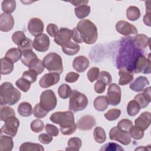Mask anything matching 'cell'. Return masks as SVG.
I'll use <instances>...</instances> for the list:
<instances>
[{
	"label": "cell",
	"mask_w": 151,
	"mask_h": 151,
	"mask_svg": "<svg viewBox=\"0 0 151 151\" xmlns=\"http://www.w3.org/2000/svg\"><path fill=\"white\" fill-rule=\"evenodd\" d=\"M131 38L126 37L120 42L116 63L117 68H125L133 72L134 63L139 55L143 54V51L135 45Z\"/></svg>",
	"instance_id": "obj_1"
},
{
	"label": "cell",
	"mask_w": 151,
	"mask_h": 151,
	"mask_svg": "<svg viewBox=\"0 0 151 151\" xmlns=\"http://www.w3.org/2000/svg\"><path fill=\"white\" fill-rule=\"evenodd\" d=\"M50 120L60 125L61 132L64 135L73 134L77 128L74 122V114L70 110L54 113L50 116Z\"/></svg>",
	"instance_id": "obj_2"
},
{
	"label": "cell",
	"mask_w": 151,
	"mask_h": 151,
	"mask_svg": "<svg viewBox=\"0 0 151 151\" xmlns=\"http://www.w3.org/2000/svg\"><path fill=\"white\" fill-rule=\"evenodd\" d=\"M83 42L87 44H93L96 42L98 32L96 26L88 19L80 21L76 27Z\"/></svg>",
	"instance_id": "obj_3"
},
{
	"label": "cell",
	"mask_w": 151,
	"mask_h": 151,
	"mask_svg": "<svg viewBox=\"0 0 151 151\" xmlns=\"http://www.w3.org/2000/svg\"><path fill=\"white\" fill-rule=\"evenodd\" d=\"M21 99L20 91L9 82L3 83L0 87L1 105L12 106L16 104Z\"/></svg>",
	"instance_id": "obj_4"
},
{
	"label": "cell",
	"mask_w": 151,
	"mask_h": 151,
	"mask_svg": "<svg viewBox=\"0 0 151 151\" xmlns=\"http://www.w3.org/2000/svg\"><path fill=\"white\" fill-rule=\"evenodd\" d=\"M44 67L52 73L61 74L63 71L61 57L55 52H50L45 55L43 59Z\"/></svg>",
	"instance_id": "obj_5"
},
{
	"label": "cell",
	"mask_w": 151,
	"mask_h": 151,
	"mask_svg": "<svg viewBox=\"0 0 151 151\" xmlns=\"http://www.w3.org/2000/svg\"><path fill=\"white\" fill-rule=\"evenodd\" d=\"M88 104V99L86 96L76 90H74L70 97L69 109L76 112L84 110Z\"/></svg>",
	"instance_id": "obj_6"
},
{
	"label": "cell",
	"mask_w": 151,
	"mask_h": 151,
	"mask_svg": "<svg viewBox=\"0 0 151 151\" xmlns=\"http://www.w3.org/2000/svg\"><path fill=\"white\" fill-rule=\"evenodd\" d=\"M40 104L42 108L48 111L55 109L57 104V97L52 90L44 91L40 96Z\"/></svg>",
	"instance_id": "obj_7"
},
{
	"label": "cell",
	"mask_w": 151,
	"mask_h": 151,
	"mask_svg": "<svg viewBox=\"0 0 151 151\" xmlns=\"http://www.w3.org/2000/svg\"><path fill=\"white\" fill-rule=\"evenodd\" d=\"M133 72L136 74L140 73L150 74L151 73L150 54H149L147 58L142 54L136 58L133 64Z\"/></svg>",
	"instance_id": "obj_8"
},
{
	"label": "cell",
	"mask_w": 151,
	"mask_h": 151,
	"mask_svg": "<svg viewBox=\"0 0 151 151\" xmlns=\"http://www.w3.org/2000/svg\"><path fill=\"white\" fill-rule=\"evenodd\" d=\"M109 137L111 140H116L123 145H128L131 142L129 132L120 129L117 126L112 127L109 132Z\"/></svg>",
	"instance_id": "obj_9"
},
{
	"label": "cell",
	"mask_w": 151,
	"mask_h": 151,
	"mask_svg": "<svg viewBox=\"0 0 151 151\" xmlns=\"http://www.w3.org/2000/svg\"><path fill=\"white\" fill-rule=\"evenodd\" d=\"M4 122L5 123L1 129V134L4 133L11 137L15 136L19 126V120L15 116H12Z\"/></svg>",
	"instance_id": "obj_10"
},
{
	"label": "cell",
	"mask_w": 151,
	"mask_h": 151,
	"mask_svg": "<svg viewBox=\"0 0 151 151\" xmlns=\"http://www.w3.org/2000/svg\"><path fill=\"white\" fill-rule=\"evenodd\" d=\"M122 92L120 87L116 83L111 84L107 89L106 96L109 104L116 106L120 103Z\"/></svg>",
	"instance_id": "obj_11"
},
{
	"label": "cell",
	"mask_w": 151,
	"mask_h": 151,
	"mask_svg": "<svg viewBox=\"0 0 151 151\" xmlns=\"http://www.w3.org/2000/svg\"><path fill=\"white\" fill-rule=\"evenodd\" d=\"M116 29L120 34L124 36H136L138 31L136 27L125 21H119L116 24Z\"/></svg>",
	"instance_id": "obj_12"
},
{
	"label": "cell",
	"mask_w": 151,
	"mask_h": 151,
	"mask_svg": "<svg viewBox=\"0 0 151 151\" xmlns=\"http://www.w3.org/2000/svg\"><path fill=\"white\" fill-rule=\"evenodd\" d=\"M32 45L33 48L37 51L45 52L50 47V38L45 34H41L35 37Z\"/></svg>",
	"instance_id": "obj_13"
},
{
	"label": "cell",
	"mask_w": 151,
	"mask_h": 151,
	"mask_svg": "<svg viewBox=\"0 0 151 151\" xmlns=\"http://www.w3.org/2000/svg\"><path fill=\"white\" fill-rule=\"evenodd\" d=\"M60 74L57 73H49L44 74L39 81L41 87L46 88L54 86L58 83L60 80Z\"/></svg>",
	"instance_id": "obj_14"
},
{
	"label": "cell",
	"mask_w": 151,
	"mask_h": 151,
	"mask_svg": "<svg viewBox=\"0 0 151 151\" xmlns=\"http://www.w3.org/2000/svg\"><path fill=\"white\" fill-rule=\"evenodd\" d=\"M28 30L33 36H37L42 34L44 31V23L38 18H32L28 22Z\"/></svg>",
	"instance_id": "obj_15"
},
{
	"label": "cell",
	"mask_w": 151,
	"mask_h": 151,
	"mask_svg": "<svg viewBox=\"0 0 151 151\" xmlns=\"http://www.w3.org/2000/svg\"><path fill=\"white\" fill-rule=\"evenodd\" d=\"M72 38V30L67 28H61L58 33L54 38L55 42L58 45H63L70 41Z\"/></svg>",
	"instance_id": "obj_16"
},
{
	"label": "cell",
	"mask_w": 151,
	"mask_h": 151,
	"mask_svg": "<svg viewBox=\"0 0 151 151\" xmlns=\"http://www.w3.org/2000/svg\"><path fill=\"white\" fill-rule=\"evenodd\" d=\"M96 119L91 115H86L79 119L77 123V127L81 130H91L96 125Z\"/></svg>",
	"instance_id": "obj_17"
},
{
	"label": "cell",
	"mask_w": 151,
	"mask_h": 151,
	"mask_svg": "<svg viewBox=\"0 0 151 151\" xmlns=\"http://www.w3.org/2000/svg\"><path fill=\"white\" fill-rule=\"evenodd\" d=\"M14 25V19L10 14L2 13L0 16V30L3 32L11 31Z\"/></svg>",
	"instance_id": "obj_18"
},
{
	"label": "cell",
	"mask_w": 151,
	"mask_h": 151,
	"mask_svg": "<svg viewBox=\"0 0 151 151\" xmlns=\"http://www.w3.org/2000/svg\"><path fill=\"white\" fill-rule=\"evenodd\" d=\"M150 89V87L144 88L142 93L137 94L134 98V100L139 104L140 109L146 107L151 101Z\"/></svg>",
	"instance_id": "obj_19"
},
{
	"label": "cell",
	"mask_w": 151,
	"mask_h": 151,
	"mask_svg": "<svg viewBox=\"0 0 151 151\" xmlns=\"http://www.w3.org/2000/svg\"><path fill=\"white\" fill-rule=\"evenodd\" d=\"M135 126L145 131L150 124V113L145 111L142 113L134 121Z\"/></svg>",
	"instance_id": "obj_20"
},
{
	"label": "cell",
	"mask_w": 151,
	"mask_h": 151,
	"mask_svg": "<svg viewBox=\"0 0 151 151\" xmlns=\"http://www.w3.org/2000/svg\"><path fill=\"white\" fill-rule=\"evenodd\" d=\"M89 66L88 59L83 55L76 57L73 61V67L78 73H83Z\"/></svg>",
	"instance_id": "obj_21"
},
{
	"label": "cell",
	"mask_w": 151,
	"mask_h": 151,
	"mask_svg": "<svg viewBox=\"0 0 151 151\" xmlns=\"http://www.w3.org/2000/svg\"><path fill=\"white\" fill-rule=\"evenodd\" d=\"M38 59L37 55L32 51V50H26L22 52L21 58V62L29 68Z\"/></svg>",
	"instance_id": "obj_22"
},
{
	"label": "cell",
	"mask_w": 151,
	"mask_h": 151,
	"mask_svg": "<svg viewBox=\"0 0 151 151\" xmlns=\"http://www.w3.org/2000/svg\"><path fill=\"white\" fill-rule=\"evenodd\" d=\"M149 84L147 78L144 76L138 77L135 80L130 83L129 87L131 90L136 92H140L143 90L145 87Z\"/></svg>",
	"instance_id": "obj_23"
},
{
	"label": "cell",
	"mask_w": 151,
	"mask_h": 151,
	"mask_svg": "<svg viewBox=\"0 0 151 151\" xmlns=\"http://www.w3.org/2000/svg\"><path fill=\"white\" fill-rule=\"evenodd\" d=\"M133 73L125 68H122L119 71L120 79L119 80V84L121 86H125L131 82L133 78Z\"/></svg>",
	"instance_id": "obj_24"
},
{
	"label": "cell",
	"mask_w": 151,
	"mask_h": 151,
	"mask_svg": "<svg viewBox=\"0 0 151 151\" xmlns=\"http://www.w3.org/2000/svg\"><path fill=\"white\" fill-rule=\"evenodd\" d=\"M12 137L2 135L0 139V149L1 151H11L13 149Z\"/></svg>",
	"instance_id": "obj_25"
},
{
	"label": "cell",
	"mask_w": 151,
	"mask_h": 151,
	"mask_svg": "<svg viewBox=\"0 0 151 151\" xmlns=\"http://www.w3.org/2000/svg\"><path fill=\"white\" fill-rule=\"evenodd\" d=\"M62 50L64 54L68 55H74L78 53L80 50V46L78 44L70 41L61 46Z\"/></svg>",
	"instance_id": "obj_26"
},
{
	"label": "cell",
	"mask_w": 151,
	"mask_h": 151,
	"mask_svg": "<svg viewBox=\"0 0 151 151\" xmlns=\"http://www.w3.org/2000/svg\"><path fill=\"white\" fill-rule=\"evenodd\" d=\"M133 41L137 47L145 48L150 44V38L145 34H138L134 37Z\"/></svg>",
	"instance_id": "obj_27"
},
{
	"label": "cell",
	"mask_w": 151,
	"mask_h": 151,
	"mask_svg": "<svg viewBox=\"0 0 151 151\" xmlns=\"http://www.w3.org/2000/svg\"><path fill=\"white\" fill-rule=\"evenodd\" d=\"M1 74L2 75L9 74L14 69V63L8 58L4 57L1 59Z\"/></svg>",
	"instance_id": "obj_28"
},
{
	"label": "cell",
	"mask_w": 151,
	"mask_h": 151,
	"mask_svg": "<svg viewBox=\"0 0 151 151\" xmlns=\"http://www.w3.org/2000/svg\"><path fill=\"white\" fill-rule=\"evenodd\" d=\"M18 112L22 117H28L32 113V107L28 102H22L18 107Z\"/></svg>",
	"instance_id": "obj_29"
},
{
	"label": "cell",
	"mask_w": 151,
	"mask_h": 151,
	"mask_svg": "<svg viewBox=\"0 0 151 151\" xmlns=\"http://www.w3.org/2000/svg\"><path fill=\"white\" fill-rule=\"evenodd\" d=\"M109 103L107 101L106 96H100L96 98L94 101V108L100 111H103L105 110L108 107Z\"/></svg>",
	"instance_id": "obj_30"
},
{
	"label": "cell",
	"mask_w": 151,
	"mask_h": 151,
	"mask_svg": "<svg viewBox=\"0 0 151 151\" xmlns=\"http://www.w3.org/2000/svg\"><path fill=\"white\" fill-rule=\"evenodd\" d=\"M44 150V147L40 144L31 142L24 143L19 147L20 151H43Z\"/></svg>",
	"instance_id": "obj_31"
},
{
	"label": "cell",
	"mask_w": 151,
	"mask_h": 151,
	"mask_svg": "<svg viewBox=\"0 0 151 151\" xmlns=\"http://www.w3.org/2000/svg\"><path fill=\"white\" fill-rule=\"evenodd\" d=\"M22 55V52L16 48H12L7 51L5 57L8 58L14 63H17L21 58Z\"/></svg>",
	"instance_id": "obj_32"
},
{
	"label": "cell",
	"mask_w": 151,
	"mask_h": 151,
	"mask_svg": "<svg viewBox=\"0 0 151 151\" xmlns=\"http://www.w3.org/2000/svg\"><path fill=\"white\" fill-rule=\"evenodd\" d=\"M74 12L78 18L83 19L87 17L90 14V7L87 5L78 6L75 8Z\"/></svg>",
	"instance_id": "obj_33"
},
{
	"label": "cell",
	"mask_w": 151,
	"mask_h": 151,
	"mask_svg": "<svg viewBox=\"0 0 151 151\" xmlns=\"http://www.w3.org/2000/svg\"><path fill=\"white\" fill-rule=\"evenodd\" d=\"M126 17L130 21L137 20L140 17V9L135 6H130L126 10Z\"/></svg>",
	"instance_id": "obj_34"
},
{
	"label": "cell",
	"mask_w": 151,
	"mask_h": 151,
	"mask_svg": "<svg viewBox=\"0 0 151 151\" xmlns=\"http://www.w3.org/2000/svg\"><path fill=\"white\" fill-rule=\"evenodd\" d=\"M93 137L96 142L103 143L106 140L105 130L101 127H96L93 132Z\"/></svg>",
	"instance_id": "obj_35"
},
{
	"label": "cell",
	"mask_w": 151,
	"mask_h": 151,
	"mask_svg": "<svg viewBox=\"0 0 151 151\" xmlns=\"http://www.w3.org/2000/svg\"><path fill=\"white\" fill-rule=\"evenodd\" d=\"M72 91L71 87L67 84H61L58 89V94L63 99H66L70 97Z\"/></svg>",
	"instance_id": "obj_36"
},
{
	"label": "cell",
	"mask_w": 151,
	"mask_h": 151,
	"mask_svg": "<svg viewBox=\"0 0 151 151\" xmlns=\"http://www.w3.org/2000/svg\"><path fill=\"white\" fill-rule=\"evenodd\" d=\"M140 110L139 104L134 100H131L129 102L127 107V112L130 116H134L139 113Z\"/></svg>",
	"instance_id": "obj_37"
},
{
	"label": "cell",
	"mask_w": 151,
	"mask_h": 151,
	"mask_svg": "<svg viewBox=\"0 0 151 151\" xmlns=\"http://www.w3.org/2000/svg\"><path fill=\"white\" fill-rule=\"evenodd\" d=\"M82 145L81 140L77 137H71L68 141V147L66 150H78Z\"/></svg>",
	"instance_id": "obj_38"
},
{
	"label": "cell",
	"mask_w": 151,
	"mask_h": 151,
	"mask_svg": "<svg viewBox=\"0 0 151 151\" xmlns=\"http://www.w3.org/2000/svg\"><path fill=\"white\" fill-rule=\"evenodd\" d=\"M16 8L15 1H3L2 2V9L6 14L13 12Z\"/></svg>",
	"instance_id": "obj_39"
},
{
	"label": "cell",
	"mask_w": 151,
	"mask_h": 151,
	"mask_svg": "<svg viewBox=\"0 0 151 151\" xmlns=\"http://www.w3.org/2000/svg\"><path fill=\"white\" fill-rule=\"evenodd\" d=\"M15 116V113L12 108L9 106L2 107L1 109V120L5 122L7 119Z\"/></svg>",
	"instance_id": "obj_40"
},
{
	"label": "cell",
	"mask_w": 151,
	"mask_h": 151,
	"mask_svg": "<svg viewBox=\"0 0 151 151\" xmlns=\"http://www.w3.org/2000/svg\"><path fill=\"white\" fill-rule=\"evenodd\" d=\"M130 136L135 140H140L144 136V131L136 126H132L129 129Z\"/></svg>",
	"instance_id": "obj_41"
},
{
	"label": "cell",
	"mask_w": 151,
	"mask_h": 151,
	"mask_svg": "<svg viewBox=\"0 0 151 151\" xmlns=\"http://www.w3.org/2000/svg\"><path fill=\"white\" fill-rule=\"evenodd\" d=\"M15 85L18 88L24 92H27L31 87V83L25 78L21 77L17 80Z\"/></svg>",
	"instance_id": "obj_42"
},
{
	"label": "cell",
	"mask_w": 151,
	"mask_h": 151,
	"mask_svg": "<svg viewBox=\"0 0 151 151\" xmlns=\"http://www.w3.org/2000/svg\"><path fill=\"white\" fill-rule=\"evenodd\" d=\"M32 42H33L31 39L26 37L19 44V45H18V48L21 52L26 50H32Z\"/></svg>",
	"instance_id": "obj_43"
},
{
	"label": "cell",
	"mask_w": 151,
	"mask_h": 151,
	"mask_svg": "<svg viewBox=\"0 0 151 151\" xmlns=\"http://www.w3.org/2000/svg\"><path fill=\"white\" fill-rule=\"evenodd\" d=\"M120 114V110L118 109H112L104 114V117L109 121H113L118 119Z\"/></svg>",
	"instance_id": "obj_44"
},
{
	"label": "cell",
	"mask_w": 151,
	"mask_h": 151,
	"mask_svg": "<svg viewBox=\"0 0 151 151\" xmlns=\"http://www.w3.org/2000/svg\"><path fill=\"white\" fill-rule=\"evenodd\" d=\"M48 111L41 107L40 103L37 104L33 109V114L37 118H43L46 116Z\"/></svg>",
	"instance_id": "obj_45"
},
{
	"label": "cell",
	"mask_w": 151,
	"mask_h": 151,
	"mask_svg": "<svg viewBox=\"0 0 151 151\" xmlns=\"http://www.w3.org/2000/svg\"><path fill=\"white\" fill-rule=\"evenodd\" d=\"M100 150L106 151H122L124 150V149L116 143L109 142L103 145Z\"/></svg>",
	"instance_id": "obj_46"
},
{
	"label": "cell",
	"mask_w": 151,
	"mask_h": 151,
	"mask_svg": "<svg viewBox=\"0 0 151 151\" xmlns=\"http://www.w3.org/2000/svg\"><path fill=\"white\" fill-rule=\"evenodd\" d=\"M31 129L35 133H39L43 130L44 123L40 119H35L31 123Z\"/></svg>",
	"instance_id": "obj_47"
},
{
	"label": "cell",
	"mask_w": 151,
	"mask_h": 151,
	"mask_svg": "<svg viewBox=\"0 0 151 151\" xmlns=\"http://www.w3.org/2000/svg\"><path fill=\"white\" fill-rule=\"evenodd\" d=\"M100 74V70L98 67H94L91 68L87 72V78L90 82H94L97 80Z\"/></svg>",
	"instance_id": "obj_48"
},
{
	"label": "cell",
	"mask_w": 151,
	"mask_h": 151,
	"mask_svg": "<svg viewBox=\"0 0 151 151\" xmlns=\"http://www.w3.org/2000/svg\"><path fill=\"white\" fill-rule=\"evenodd\" d=\"M37 75L38 74L34 70L29 69V70H27L22 73V77L25 78L28 81H29L31 84H32L35 82V81L37 80Z\"/></svg>",
	"instance_id": "obj_49"
},
{
	"label": "cell",
	"mask_w": 151,
	"mask_h": 151,
	"mask_svg": "<svg viewBox=\"0 0 151 151\" xmlns=\"http://www.w3.org/2000/svg\"><path fill=\"white\" fill-rule=\"evenodd\" d=\"M98 80L102 81L106 84V86H107L111 83L112 81V77L109 73L106 71H102L100 73Z\"/></svg>",
	"instance_id": "obj_50"
},
{
	"label": "cell",
	"mask_w": 151,
	"mask_h": 151,
	"mask_svg": "<svg viewBox=\"0 0 151 151\" xmlns=\"http://www.w3.org/2000/svg\"><path fill=\"white\" fill-rule=\"evenodd\" d=\"M132 126H133V123L131 120L129 119H124L119 121L117 126L122 130L128 132Z\"/></svg>",
	"instance_id": "obj_51"
},
{
	"label": "cell",
	"mask_w": 151,
	"mask_h": 151,
	"mask_svg": "<svg viewBox=\"0 0 151 151\" xmlns=\"http://www.w3.org/2000/svg\"><path fill=\"white\" fill-rule=\"evenodd\" d=\"M30 70H34L38 74H41L43 72L44 70V65L42 61L40 60L39 58L32 65V66L29 68Z\"/></svg>",
	"instance_id": "obj_52"
},
{
	"label": "cell",
	"mask_w": 151,
	"mask_h": 151,
	"mask_svg": "<svg viewBox=\"0 0 151 151\" xmlns=\"http://www.w3.org/2000/svg\"><path fill=\"white\" fill-rule=\"evenodd\" d=\"M26 38L25 34L21 31H15L12 35V40L16 44L19 45V44Z\"/></svg>",
	"instance_id": "obj_53"
},
{
	"label": "cell",
	"mask_w": 151,
	"mask_h": 151,
	"mask_svg": "<svg viewBox=\"0 0 151 151\" xmlns=\"http://www.w3.org/2000/svg\"><path fill=\"white\" fill-rule=\"evenodd\" d=\"M45 128L46 132L52 136H57L59 133L58 129L53 124H47Z\"/></svg>",
	"instance_id": "obj_54"
},
{
	"label": "cell",
	"mask_w": 151,
	"mask_h": 151,
	"mask_svg": "<svg viewBox=\"0 0 151 151\" xmlns=\"http://www.w3.org/2000/svg\"><path fill=\"white\" fill-rule=\"evenodd\" d=\"M59 29L57 25L54 24H49L47 27V32L51 37H55Z\"/></svg>",
	"instance_id": "obj_55"
},
{
	"label": "cell",
	"mask_w": 151,
	"mask_h": 151,
	"mask_svg": "<svg viewBox=\"0 0 151 151\" xmlns=\"http://www.w3.org/2000/svg\"><path fill=\"white\" fill-rule=\"evenodd\" d=\"M52 136L50 135L48 133H42L39 135L38 136V140L39 141L43 143V144H49L50 143L52 140Z\"/></svg>",
	"instance_id": "obj_56"
},
{
	"label": "cell",
	"mask_w": 151,
	"mask_h": 151,
	"mask_svg": "<svg viewBox=\"0 0 151 151\" xmlns=\"http://www.w3.org/2000/svg\"><path fill=\"white\" fill-rule=\"evenodd\" d=\"M80 75L75 72H69L65 77V81L67 83L76 82L79 78Z\"/></svg>",
	"instance_id": "obj_57"
},
{
	"label": "cell",
	"mask_w": 151,
	"mask_h": 151,
	"mask_svg": "<svg viewBox=\"0 0 151 151\" xmlns=\"http://www.w3.org/2000/svg\"><path fill=\"white\" fill-rule=\"evenodd\" d=\"M106 84L101 80H97V81L94 84V90L97 93L101 94L103 93L106 89Z\"/></svg>",
	"instance_id": "obj_58"
},
{
	"label": "cell",
	"mask_w": 151,
	"mask_h": 151,
	"mask_svg": "<svg viewBox=\"0 0 151 151\" xmlns=\"http://www.w3.org/2000/svg\"><path fill=\"white\" fill-rule=\"evenodd\" d=\"M72 38L74 40V41H75L76 42H78V43L83 42L76 27L74 28L72 30Z\"/></svg>",
	"instance_id": "obj_59"
},
{
	"label": "cell",
	"mask_w": 151,
	"mask_h": 151,
	"mask_svg": "<svg viewBox=\"0 0 151 151\" xmlns=\"http://www.w3.org/2000/svg\"><path fill=\"white\" fill-rule=\"evenodd\" d=\"M70 3H71L74 6H81L83 5H87L88 2V1H70Z\"/></svg>",
	"instance_id": "obj_60"
},
{
	"label": "cell",
	"mask_w": 151,
	"mask_h": 151,
	"mask_svg": "<svg viewBox=\"0 0 151 151\" xmlns=\"http://www.w3.org/2000/svg\"><path fill=\"white\" fill-rule=\"evenodd\" d=\"M143 22L145 25L148 26H150V12H147L143 18Z\"/></svg>",
	"instance_id": "obj_61"
}]
</instances>
